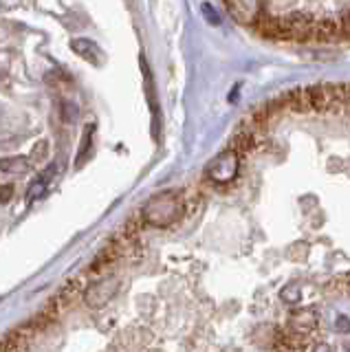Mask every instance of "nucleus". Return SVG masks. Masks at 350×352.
I'll return each instance as SVG.
<instances>
[{
  "mask_svg": "<svg viewBox=\"0 0 350 352\" xmlns=\"http://www.w3.org/2000/svg\"><path fill=\"white\" fill-rule=\"evenodd\" d=\"M141 71H144V80H146V93H148V102H150V108H152V115H155V135L159 137V104H157V95H155V80H152V73L148 69L146 60H141Z\"/></svg>",
  "mask_w": 350,
  "mask_h": 352,
  "instance_id": "obj_8",
  "label": "nucleus"
},
{
  "mask_svg": "<svg viewBox=\"0 0 350 352\" xmlns=\"http://www.w3.org/2000/svg\"><path fill=\"white\" fill-rule=\"evenodd\" d=\"M185 214V203L181 194L177 192H161L157 196H152L150 201L144 205V220L152 227H170L174 223H179Z\"/></svg>",
  "mask_w": 350,
  "mask_h": 352,
  "instance_id": "obj_1",
  "label": "nucleus"
},
{
  "mask_svg": "<svg viewBox=\"0 0 350 352\" xmlns=\"http://www.w3.org/2000/svg\"><path fill=\"white\" fill-rule=\"evenodd\" d=\"M117 286H119L117 278H106L102 282H97L95 286H91V289L86 291L84 300H86V304H89L91 308H102L104 304H108L115 297Z\"/></svg>",
  "mask_w": 350,
  "mask_h": 352,
  "instance_id": "obj_4",
  "label": "nucleus"
},
{
  "mask_svg": "<svg viewBox=\"0 0 350 352\" xmlns=\"http://www.w3.org/2000/svg\"><path fill=\"white\" fill-rule=\"evenodd\" d=\"M56 172H58V168L56 165H49V168L42 172L38 179L29 185V190H27V203H36L38 198H42L45 196V192H47V187L51 185V181H53V176H56Z\"/></svg>",
  "mask_w": 350,
  "mask_h": 352,
  "instance_id": "obj_6",
  "label": "nucleus"
},
{
  "mask_svg": "<svg viewBox=\"0 0 350 352\" xmlns=\"http://www.w3.org/2000/svg\"><path fill=\"white\" fill-rule=\"evenodd\" d=\"M335 328L339 330V333H350V319L344 317V315H339L337 322H335Z\"/></svg>",
  "mask_w": 350,
  "mask_h": 352,
  "instance_id": "obj_11",
  "label": "nucleus"
},
{
  "mask_svg": "<svg viewBox=\"0 0 350 352\" xmlns=\"http://www.w3.org/2000/svg\"><path fill=\"white\" fill-rule=\"evenodd\" d=\"M71 51L75 55H80V58H84L86 62H91L93 66H100L102 58H104L102 49L97 47L93 40H89V38H73L71 40Z\"/></svg>",
  "mask_w": 350,
  "mask_h": 352,
  "instance_id": "obj_5",
  "label": "nucleus"
},
{
  "mask_svg": "<svg viewBox=\"0 0 350 352\" xmlns=\"http://www.w3.org/2000/svg\"><path fill=\"white\" fill-rule=\"evenodd\" d=\"M45 150H49V143H47V141H40V143H38V148H36V154L31 157V163L45 157Z\"/></svg>",
  "mask_w": 350,
  "mask_h": 352,
  "instance_id": "obj_13",
  "label": "nucleus"
},
{
  "mask_svg": "<svg viewBox=\"0 0 350 352\" xmlns=\"http://www.w3.org/2000/svg\"><path fill=\"white\" fill-rule=\"evenodd\" d=\"M240 172V154L229 148L221 152L218 157L212 159V163L207 165V179L216 185H227L232 183Z\"/></svg>",
  "mask_w": 350,
  "mask_h": 352,
  "instance_id": "obj_2",
  "label": "nucleus"
},
{
  "mask_svg": "<svg viewBox=\"0 0 350 352\" xmlns=\"http://www.w3.org/2000/svg\"><path fill=\"white\" fill-rule=\"evenodd\" d=\"M315 352H328V348H326V346L322 344V346H320V350H317V348H315Z\"/></svg>",
  "mask_w": 350,
  "mask_h": 352,
  "instance_id": "obj_15",
  "label": "nucleus"
},
{
  "mask_svg": "<svg viewBox=\"0 0 350 352\" xmlns=\"http://www.w3.org/2000/svg\"><path fill=\"white\" fill-rule=\"evenodd\" d=\"M280 297L287 304H295V302H300V286L298 284H289V286H284Z\"/></svg>",
  "mask_w": 350,
  "mask_h": 352,
  "instance_id": "obj_10",
  "label": "nucleus"
},
{
  "mask_svg": "<svg viewBox=\"0 0 350 352\" xmlns=\"http://www.w3.org/2000/svg\"><path fill=\"white\" fill-rule=\"evenodd\" d=\"M203 14L212 20V25H218V16H216V11L210 5H203Z\"/></svg>",
  "mask_w": 350,
  "mask_h": 352,
  "instance_id": "obj_14",
  "label": "nucleus"
},
{
  "mask_svg": "<svg viewBox=\"0 0 350 352\" xmlns=\"http://www.w3.org/2000/svg\"><path fill=\"white\" fill-rule=\"evenodd\" d=\"M34 163H31L29 157H7L0 159V172L3 174H12V176H25L27 172H31Z\"/></svg>",
  "mask_w": 350,
  "mask_h": 352,
  "instance_id": "obj_7",
  "label": "nucleus"
},
{
  "mask_svg": "<svg viewBox=\"0 0 350 352\" xmlns=\"http://www.w3.org/2000/svg\"><path fill=\"white\" fill-rule=\"evenodd\" d=\"M229 16H232L238 25L245 27H256L262 20V16H267L265 5L267 0H225Z\"/></svg>",
  "mask_w": 350,
  "mask_h": 352,
  "instance_id": "obj_3",
  "label": "nucleus"
},
{
  "mask_svg": "<svg viewBox=\"0 0 350 352\" xmlns=\"http://www.w3.org/2000/svg\"><path fill=\"white\" fill-rule=\"evenodd\" d=\"M93 143H95V126L89 124L84 128V135H82V141H80V154H78V159H75V165H78V168L91 159L93 148H95Z\"/></svg>",
  "mask_w": 350,
  "mask_h": 352,
  "instance_id": "obj_9",
  "label": "nucleus"
},
{
  "mask_svg": "<svg viewBox=\"0 0 350 352\" xmlns=\"http://www.w3.org/2000/svg\"><path fill=\"white\" fill-rule=\"evenodd\" d=\"M346 350H348V352H350V344H346Z\"/></svg>",
  "mask_w": 350,
  "mask_h": 352,
  "instance_id": "obj_16",
  "label": "nucleus"
},
{
  "mask_svg": "<svg viewBox=\"0 0 350 352\" xmlns=\"http://www.w3.org/2000/svg\"><path fill=\"white\" fill-rule=\"evenodd\" d=\"M12 196H14V187L12 185H3V187H0V203H7Z\"/></svg>",
  "mask_w": 350,
  "mask_h": 352,
  "instance_id": "obj_12",
  "label": "nucleus"
}]
</instances>
